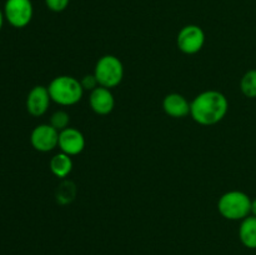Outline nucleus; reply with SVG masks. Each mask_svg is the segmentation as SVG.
Instances as JSON below:
<instances>
[{
    "instance_id": "f257e3e1",
    "label": "nucleus",
    "mask_w": 256,
    "mask_h": 255,
    "mask_svg": "<svg viewBox=\"0 0 256 255\" xmlns=\"http://www.w3.org/2000/svg\"><path fill=\"white\" fill-rule=\"evenodd\" d=\"M228 98L218 90H205L190 102V116L198 124L215 125L222 122L228 114Z\"/></svg>"
},
{
    "instance_id": "f03ea898",
    "label": "nucleus",
    "mask_w": 256,
    "mask_h": 255,
    "mask_svg": "<svg viewBox=\"0 0 256 255\" xmlns=\"http://www.w3.org/2000/svg\"><path fill=\"white\" fill-rule=\"evenodd\" d=\"M52 102L62 106H72L78 104L84 95L80 80L70 75H59L48 85Z\"/></svg>"
},
{
    "instance_id": "7ed1b4c3",
    "label": "nucleus",
    "mask_w": 256,
    "mask_h": 255,
    "mask_svg": "<svg viewBox=\"0 0 256 255\" xmlns=\"http://www.w3.org/2000/svg\"><path fill=\"white\" fill-rule=\"evenodd\" d=\"M252 200L248 194L240 190H232L220 196L218 210L222 218L232 222H242L252 215Z\"/></svg>"
},
{
    "instance_id": "20e7f679",
    "label": "nucleus",
    "mask_w": 256,
    "mask_h": 255,
    "mask_svg": "<svg viewBox=\"0 0 256 255\" xmlns=\"http://www.w3.org/2000/svg\"><path fill=\"white\" fill-rule=\"evenodd\" d=\"M94 75L98 79L99 86L112 90L124 79V65L122 60L115 55H104L96 62Z\"/></svg>"
},
{
    "instance_id": "39448f33",
    "label": "nucleus",
    "mask_w": 256,
    "mask_h": 255,
    "mask_svg": "<svg viewBox=\"0 0 256 255\" xmlns=\"http://www.w3.org/2000/svg\"><path fill=\"white\" fill-rule=\"evenodd\" d=\"M2 12L5 20L12 26L22 29L32 22L34 8L32 0H6Z\"/></svg>"
},
{
    "instance_id": "423d86ee",
    "label": "nucleus",
    "mask_w": 256,
    "mask_h": 255,
    "mask_svg": "<svg viewBox=\"0 0 256 255\" xmlns=\"http://www.w3.org/2000/svg\"><path fill=\"white\" fill-rule=\"evenodd\" d=\"M178 48L186 55L199 52L205 44V32L199 25L189 24L182 28L176 36Z\"/></svg>"
},
{
    "instance_id": "0eeeda50",
    "label": "nucleus",
    "mask_w": 256,
    "mask_h": 255,
    "mask_svg": "<svg viewBox=\"0 0 256 255\" xmlns=\"http://www.w3.org/2000/svg\"><path fill=\"white\" fill-rule=\"evenodd\" d=\"M30 142L40 152H52L59 144V132L50 124H40L32 129Z\"/></svg>"
},
{
    "instance_id": "6e6552de",
    "label": "nucleus",
    "mask_w": 256,
    "mask_h": 255,
    "mask_svg": "<svg viewBox=\"0 0 256 255\" xmlns=\"http://www.w3.org/2000/svg\"><path fill=\"white\" fill-rule=\"evenodd\" d=\"M58 148L60 152L74 156L80 154L85 149V138L80 130L75 128H66L59 132V144Z\"/></svg>"
},
{
    "instance_id": "1a4fd4ad",
    "label": "nucleus",
    "mask_w": 256,
    "mask_h": 255,
    "mask_svg": "<svg viewBox=\"0 0 256 255\" xmlns=\"http://www.w3.org/2000/svg\"><path fill=\"white\" fill-rule=\"evenodd\" d=\"M50 102H52V98L48 92V86L36 85L30 90L26 96L28 112L32 116H42L49 109Z\"/></svg>"
},
{
    "instance_id": "9d476101",
    "label": "nucleus",
    "mask_w": 256,
    "mask_h": 255,
    "mask_svg": "<svg viewBox=\"0 0 256 255\" xmlns=\"http://www.w3.org/2000/svg\"><path fill=\"white\" fill-rule=\"evenodd\" d=\"M89 104L92 112L98 115H108L114 110L115 99L112 90L104 86H98L90 92Z\"/></svg>"
},
{
    "instance_id": "9b49d317",
    "label": "nucleus",
    "mask_w": 256,
    "mask_h": 255,
    "mask_svg": "<svg viewBox=\"0 0 256 255\" xmlns=\"http://www.w3.org/2000/svg\"><path fill=\"white\" fill-rule=\"evenodd\" d=\"M162 109L165 114L175 119H182L190 115V102L184 95L179 92L168 94L162 100Z\"/></svg>"
},
{
    "instance_id": "f8f14e48",
    "label": "nucleus",
    "mask_w": 256,
    "mask_h": 255,
    "mask_svg": "<svg viewBox=\"0 0 256 255\" xmlns=\"http://www.w3.org/2000/svg\"><path fill=\"white\" fill-rule=\"evenodd\" d=\"M72 166H74V164H72V156L62 152L55 154L49 162L50 172L60 179H65L72 172Z\"/></svg>"
},
{
    "instance_id": "ddd939ff",
    "label": "nucleus",
    "mask_w": 256,
    "mask_h": 255,
    "mask_svg": "<svg viewBox=\"0 0 256 255\" xmlns=\"http://www.w3.org/2000/svg\"><path fill=\"white\" fill-rule=\"evenodd\" d=\"M239 239L244 246L256 249V216L249 215L242 220L239 228Z\"/></svg>"
},
{
    "instance_id": "4468645a",
    "label": "nucleus",
    "mask_w": 256,
    "mask_h": 255,
    "mask_svg": "<svg viewBox=\"0 0 256 255\" xmlns=\"http://www.w3.org/2000/svg\"><path fill=\"white\" fill-rule=\"evenodd\" d=\"M75 195H76V186H75L74 182H70V180H64L58 186L55 196H56V202L59 204L65 205L72 202L75 199Z\"/></svg>"
},
{
    "instance_id": "2eb2a0df",
    "label": "nucleus",
    "mask_w": 256,
    "mask_h": 255,
    "mask_svg": "<svg viewBox=\"0 0 256 255\" xmlns=\"http://www.w3.org/2000/svg\"><path fill=\"white\" fill-rule=\"evenodd\" d=\"M240 90L249 99L256 98V69H252L242 75L240 80Z\"/></svg>"
},
{
    "instance_id": "dca6fc26",
    "label": "nucleus",
    "mask_w": 256,
    "mask_h": 255,
    "mask_svg": "<svg viewBox=\"0 0 256 255\" xmlns=\"http://www.w3.org/2000/svg\"><path fill=\"white\" fill-rule=\"evenodd\" d=\"M49 124L60 132L62 130L69 128V124H70L69 114H68L66 112H64V110H58V112H55L54 114L52 115Z\"/></svg>"
},
{
    "instance_id": "f3484780",
    "label": "nucleus",
    "mask_w": 256,
    "mask_h": 255,
    "mask_svg": "<svg viewBox=\"0 0 256 255\" xmlns=\"http://www.w3.org/2000/svg\"><path fill=\"white\" fill-rule=\"evenodd\" d=\"M70 0H45V5L54 12H62L69 6Z\"/></svg>"
},
{
    "instance_id": "a211bd4d",
    "label": "nucleus",
    "mask_w": 256,
    "mask_h": 255,
    "mask_svg": "<svg viewBox=\"0 0 256 255\" xmlns=\"http://www.w3.org/2000/svg\"><path fill=\"white\" fill-rule=\"evenodd\" d=\"M80 82H82V89H84V92L88 90V92H92V90L96 89V88L99 86V82H98V79L95 78L94 74H88L85 75V76H82Z\"/></svg>"
},
{
    "instance_id": "6ab92c4d",
    "label": "nucleus",
    "mask_w": 256,
    "mask_h": 255,
    "mask_svg": "<svg viewBox=\"0 0 256 255\" xmlns=\"http://www.w3.org/2000/svg\"><path fill=\"white\" fill-rule=\"evenodd\" d=\"M4 19H5V16H4V12H2V10L0 9V30H2V24H4Z\"/></svg>"
},
{
    "instance_id": "aec40b11",
    "label": "nucleus",
    "mask_w": 256,
    "mask_h": 255,
    "mask_svg": "<svg viewBox=\"0 0 256 255\" xmlns=\"http://www.w3.org/2000/svg\"><path fill=\"white\" fill-rule=\"evenodd\" d=\"M252 215L256 216V199L252 200Z\"/></svg>"
}]
</instances>
